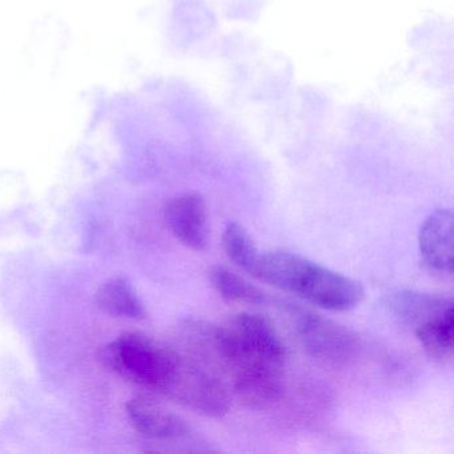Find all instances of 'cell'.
<instances>
[{"label": "cell", "instance_id": "cell-1", "mask_svg": "<svg viewBox=\"0 0 454 454\" xmlns=\"http://www.w3.org/2000/svg\"><path fill=\"white\" fill-rule=\"evenodd\" d=\"M254 278L333 312L353 309L364 299L357 280L294 252L262 254Z\"/></svg>", "mask_w": 454, "mask_h": 454}, {"label": "cell", "instance_id": "cell-2", "mask_svg": "<svg viewBox=\"0 0 454 454\" xmlns=\"http://www.w3.org/2000/svg\"><path fill=\"white\" fill-rule=\"evenodd\" d=\"M106 363L123 379L163 393L177 352L139 333H124L106 348Z\"/></svg>", "mask_w": 454, "mask_h": 454}, {"label": "cell", "instance_id": "cell-3", "mask_svg": "<svg viewBox=\"0 0 454 454\" xmlns=\"http://www.w3.org/2000/svg\"><path fill=\"white\" fill-rule=\"evenodd\" d=\"M161 395L212 419H222L231 409L230 393L220 377L208 366L179 352Z\"/></svg>", "mask_w": 454, "mask_h": 454}, {"label": "cell", "instance_id": "cell-4", "mask_svg": "<svg viewBox=\"0 0 454 454\" xmlns=\"http://www.w3.org/2000/svg\"><path fill=\"white\" fill-rule=\"evenodd\" d=\"M297 339L308 355L332 365L355 360L360 349L357 336L341 324L310 310H292Z\"/></svg>", "mask_w": 454, "mask_h": 454}, {"label": "cell", "instance_id": "cell-5", "mask_svg": "<svg viewBox=\"0 0 454 454\" xmlns=\"http://www.w3.org/2000/svg\"><path fill=\"white\" fill-rule=\"evenodd\" d=\"M172 235L187 248L204 251L208 246V214L203 196L198 192L182 193L172 199L164 209Z\"/></svg>", "mask_w": 454, "mask_h": 454}, {"label": "cell", "instance_id": "cell-6", "mask_svg": "<svg viewBox=\"0 0 454 454\" xmlns=\"http://www.w3.org/2000/svg\"><path fill=\"white\" fill-rule=\"evenodd\" d=\"M454 225L450 209L438 208L422 223L419 244L427 267L441 275H453Z\"/></svg>", "mask_w": 454, "mask_h": 454}, {"label": "cell", "instance_id": "cell-7", "mask_svg": "<svg viewBox=\"0 0 454 454\" xmlns=\"http://www.w3.org/2000/svg\"><path fill=\"white\" fill-rule=\"evenodd\" d=\"M127 414L132 427L145 437L176 440L190 434L185 421L148 395L131 398L127 403Z\"/></svg>", "mask_w": 454, "mask_h": 454}, {"label": "cell", "instance_id": "cell-8", "mask_svg": "<svg viewBox=\"0 0 454 454\" xmlns=\"http://www.w3.org/2000/svg\"><path fill=\"white\" fill-rule=\"evenodd\" d=\"M230 380L236 397L248 408H270L278 403L286 392L283 371L241 369L231 374Z\"/></svg>", "mask_w": 454, "mask_h": 454}, {"label": "cell", "instance_id": "cell-9", "mask_svg": "<svg viewBox=\"0 0 454 454\" xmlns=\"http://www.w3.org/2000/svg\"><path fill=\"white\" fill-rule=\"evenodd\" d=\"M427 357L440 365H451L454 357V308L414 329Z\"/></svg>", "mask_w": 454, "mask_h": 454}, {"label": "cell", "instance_id": "cell-10", "mask_svg": "<svg viewBox=\"0 0 454 454\" xmlns=\"http://www.w3.org/2000/svg\"><path fill=\"white\" fill-rule=\"evenodd\" d=\"M392 308L409 325H422L433 317L453 309V300L450 297L433 296V294L403 292L393 297Z\"/></svg>", "mask_w": 454, "mask_h": 454}, {"label": "cell", "instance_id": "cell-11", "mask_svg": "<svg viewBox=\"0 0 454 454\" xmlns=\"http://www.w3.org/2000/svg\"><path fill=\"white\" fill-rule=\"evenodd\" d=\"M209 281L217 294L230 304L262 305L267 302V294L259 286L223 265L211 268Z\"/></svg>", "mask_w": 454, "mask_h": 454}, {"label": "cell", "instance_id": "cell-12", "mask_svg": "<svg viewBox=\"0 0 454 454\" xmlns=\"http://www.w3.org/2000/svg\"><path fill=\"white\" fill-rule=\"evenodd\" d=\"M97 304L115 317L143 318L145 307L135 289L123 278H111L97 292Z\"/></svg>", "mask_w": 454, "mask_h": 454}, {"label": "cell", "instance_id": "cell-13", "mask_svg": "<svg viewBox=\"0 0 454 454\" xmlns=\"http://www.w3.org/2000/svg\"><path fill=\"white\" fill-rule=\"evenodd\" d=\"M223 248L228 259L249 275L256 276L262 252L248 231L239 223H228L223 232Z\"/></svg>", "mask_w": 454, "mask_h": 454}]
</instances>
